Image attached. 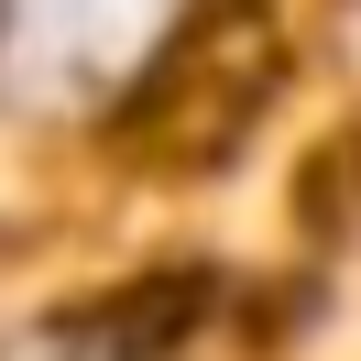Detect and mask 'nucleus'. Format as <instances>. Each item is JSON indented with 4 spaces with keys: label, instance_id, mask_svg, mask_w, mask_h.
I'll use <instances>...</instances> for the list:
<instances>
[{
    "label": "nucleus",
    "instance_id": "f257e3e1",
    "mask_svg": "<svg viewBox=\"0 0 361 361\" xmlns=\"http://www.w3.org/2000/svg\"><path fill=\"white\" fill-rule=\"evenodd\" d=\"M176 0H0V77L33 110H99L154 66Z\"/></svg>",
    "mask_w": 361,
    "mask_h": 361
}]
</instances>
